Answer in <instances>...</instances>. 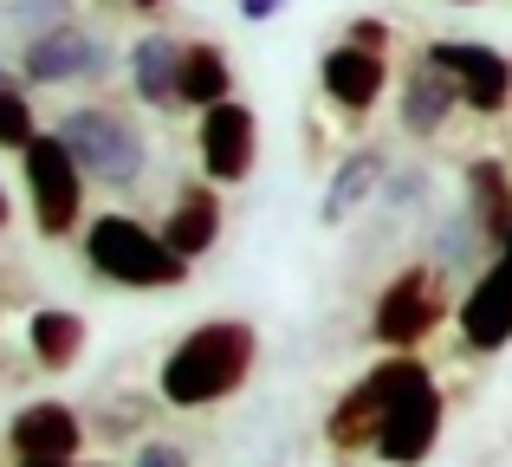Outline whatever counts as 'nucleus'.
Returning a JSON list of instances; mask_svg holds the SVG:
<instances>
[{"instance_id":"f257e3e1","label":"nucleus","mask_w":512,"mask_h":467,"mask_svg":"<svg viewBox=\"0 0 512 467\" xmlns=\"http://www.w3.org/2000/svg\"><path fill=\"white\" fill-rule=\"evenodd\" d=\"M253 364H260V331L247 318H208L163 357L156 390L169 409H214L234 390H247Z\"/></svg>"},{"instance_id":"f03ea898","label":"nucleus","mask_w":512,"mask_h":467,"mask_svg":"<svg viewBox=\"0 0 512 467\" xmlns=\"http://www.w3.org/2000/svg\"><path fill=\"white\" fill-rule=\"evenodd\" d=\"M78 240H85V266L91 273H98L104 286H124V292H175L188 273H195V260H182V253L163 240V228L124 215V208L91 215Z\"/></svg>"},{"instance_id":"7ed1b4c3","label":"nucleus","mask_w":512,"mask_h":467,"mask_svg":"<svg viewBox=\"0 0 512 467\" xmlns=\"http://www.w3.org/2000/svg\"><path fill=\"white\" fill-rule=\"evenodd\" d=\"M59 137L72 143L85 176L104 182V189H117V195L150 176V137H143V124L130 111H117V104H72V111L59 117Z\"/></svg>"},{"instance_id":"20e7f679","label":"nucleus","mask_w":512,"mask_h":467,"mask_svg":"<svg viewBox=\"0 0 512 467\" xmlns=\"http://www.w3.org/2000/svg\"><path fill=\"white\" fill-rule=\"evenodd\" d=\"M435 370L422 364L415 351H389L383 364H370L357 383L331 403V416H325V442L338 448V455H370L376 448V435H383V422H389V409L402 403V396L415 390V383H428Z\"/></svg>"},{"instance_id":"39448f33","label":"nucleus","mask_w":512,"mask_h":467,"mask_svg":"<svg viewBox=\"0 0 512 467\" xmlns=\"http://www.w3.org/2000/svg\"><path fill=\"white\" fill-rule=\"evenodd\" d=\"M26 169V202H33V228L39 240H72L85 234V163L72 156V143L59 130H39L33 143L20 150Z\"/></svg>"},{"instance_id":"423d86ee","label":"nucleus","mask_w":512,"mask_h":467,"mask_svg":"<svg viewBox=\"0 0 512 467\" xmlns=\"http://www.w3.org/2000/svg\"><path fill=\"white\" fill-rule=\"evenodd\" d=\"M448 312L454 305H448V292H441V266L435 260H409L383 292H376L370 344H383V351H422Z\"/></svg>"},{"instance_id":"0eeeda50","label":"nucleus","mask_w":512,"mask_h":467,"mask_svg":"<svg viewBox=\"0 0 512 467\" xmlns=\"http://www.w3.org/2000/svg\"><path fill=\"white\" fill-rule=\"evenodd\" d=\"M111 65H117L111 46L78 20H59V26H46V33H33L20 46V78L33 91H46V85H98V78H111Z\"/></svg>"},{"instance_id":"6e6552de","label":"nucleus","mask_w":512,"mask_h":467,"mask_svg":"<svg viewBox=\"0 0 512 467\" xmlns=\"http://www.w3.org/2000/svg\"><path fill=\"white\" fill-rule=\"evenodd\" d=\"M253 156H260V117H253V104L221 98L208 111H195V163L208 182H221V189L247 182Z\"/></svg>"},{"instance_id":"1a4fd4ad","label":"nucleus","mask_w":512,"mask_h":467,"mask_svg":"<svg viewBox=\"0 0 512 467\" xmlns=\"http://www.w3.org/2000/svg\"><path fill=\"white\" fill-rule=\"evenodd\" d=\"M441 429H448V396H441V383L428 377L389 409V422H383V435H376L370 455L383 467H422L441 448Z\"/></svg>"},{"instance_id":"9d476101","label":"nucleus","mask_w":512,"mask_h":467,"mask_svg":"<svg viewBox=\"0 0 512 467\" xmlns=\"http://www.w3.org/2000/svg\"><path fill=\"white\" fill-rule=\"evenodd\" d=\"M454 331H461L467 351L493 357L512 344V253H493L487 266H480V279L461 292V305H454Z\"/></svg>"},{"instance_id":"9b49d317","label":"nucleus","mask_w":512,"mask_h":467,"mask_svg":"<svg viewBox=\"0 0 512 467\" xmlns=\"http://www.w3.org/2000/svg\"><path fill=\"white\" fill-rule=\"evenodd\" d=\"M422 52L461 78V98L474 117H500L512 104V59L500 46H487V39H428Z\"/></svg>"},{"instance_id":"f8f14e48","label":"nucleus","mask_w":512,"mask_h":467,"mask_svg":"<svg viewBox=\"0 0 512 467\" xmlns=\"http://www.w3.org/2000/svg\"><path fill=\"white\" fill-rule=\"evenodd\" d=\"M318 85H325V98L338 104L344 117H370L389 91V52L338 39V46H325V59H318Z\"/></svg>"},{"instance_id":"ddd939ff","label":"nucleus","mask_w":512,"mask_h":467,"mask_svg":"<svg viewBox=\"0 0 512 467\" xmlns=\"http://www.w3.org/2000/svg\"><path fill=\"white\" fill-rule=\"evenodd\" d=\"M467 111V98H461V78L448 72V65H435L422 52L415 59V72L402 78V104H396V124H402V137H415V143H435L441 130L454 124V117Z\"/></svg>"},{"instance_id":"4468645a","label":"nucleus","mask_w":512,"mask_h":467,"mask_svg":"<svg viewBox=\"0 0 512 467\" xmlns=\"http://www.w3.org/2000/svg\"><path fill=\"white\" fill-rule=\"evenodd\" d=\"M7 455L13 461H78L85 455V422H78L72 403L39 396V403H26L7 422Z\"/></svg>"},{"instance_id":"2eb2a0df","label":"nucleus","mask_w":512,"mask_h":467,"mask_svg":"<svg viewBox=\"0 0 512 467\" xmlns=\"http://www.w3.org/2000/svg\"><path fill=\"white\" fill-rule=\"evenodd\" d=\"M182 52H188V39H175V33H143L137 46L124 52L130 91H137L150 111H182Z\"/></svg>"},{"instance_id":"dca6fc26","label":"nucleus","mask_w":512,"mask_h":467,"mask_svg":"<svg viewBox=\"0 0 512 467\" xmlns=\"http://www.w3.org/2000/svg\"><path fill=\"white\" fill-rule=\"evenodd\" d=\"M163 240L182 260H201V253H214V240H221V182L195 176L175 189L169 215H163Z\"/></svg>"},{"instance_id":"f3484780","label":"nucleus","mask_w":512,"mask_h":467,"mask_svg":"<svg viewBox=\"0 0 512 467\" xmlns=\"http://www.w3.org/2000/svg\"><path fill=\"white\" fill-rule=\"evenodd\" d=\"M383 182H389L383 150H344L338 169H331V182H325V195H318V221H325V228H344L357 208H370L376 195H383Z\"/></svg>"},{"instance_id":"a211bd4d","label":"nucleus","mask_w":512,"mask_h":467,"mask_svg":"<svg viewBox=\"0 0 512 467\" xmlns=\"http://www.w3.org/2000/svg\"><path fill=\"white\" fill-rule=\"evenodd\" d=\"M467 215L480 221L487 247L500 253L512 234V169L500 156H467Z\"/></svg>"},{"instance_id":"6ab92c4d","label":"nucleus","mask_w":512,"mask_h":467,"mask_svg":"<svg viewBox=\"0 0 512 467\" xmlns=\"http://www.w3.org/2000/svg\"><path fill=\"white\" fill-rule=\"evenodd\" d=\"M85 344H91V325L78 312H65V305H39L26 318V351H33L39 370H78Z\"/></svg>"},{"instance_id":"aec40b11","label":"nucleus","mask_w":512,"mask_h":467,"mask_svg":"<svg viewBox=\"0 0 512 467\" xmlns=\"http://www.w3.org/2000/svg\"><path fill=\"white\" fill-rule=\"evenodd\" d=\"M234 98V65H227L221 39H188L182 52V111H208V104Z\"/></svg>"},{"instance_id":"412c9836","label":"nucleus","mask_w":512,"mask_h":467,"mask_svg":"<svg viewBox=\"0 0 512 467\" xmlns=\"http://www.w3.org/2000/svg\"><path fill=\"white\" fill-rule=\"evenodd\" d=\"M33 137H39L33 85H26V78H7V85H0V150H7V156H20Z\"/></svg>"},{"instance_id":"4be33fe9","label":"nucleus","mask_w":512,"mask_h":467,"mask_svg":"<svg viewBox=\"0 0 512 467\" xmlns=\"http://www.w3.org/2000/svg\"><path fill=\"white\" fill-rule=\"evenodd\" d=\"M428 189H435L428 163H402V169H389V182H383V195H376V208H383V215H409L415 202H428Z\"/></svg>"},{"instance_id":"5701e85b","label":"nucleus","mask_w":512,"mask_h":467,"mask_svg":"<svg viewBox=\"0 0 512 467\" xmlns=\"http://www.w3.org/2000/svg\"><path fill=\"white\" fill-rule=\"evenodd\" d=\"M7 20L20 26L26 39H33V33H46V26L72 20V13H65V0H13V7H7Z\"/></svg>"},{"instance_id":"b1692460","label":"nucleus","mask_w":512,"mask_h":467,"mask_svg":"<svg viewBox=\"0 0 512 467\" xmlns=\"http://www.w3.org/2000/svg\"><path fill=\"white\" fill-rule=\"evenodd\" d=\"M344 39H357V46H370V52H389V46H396V26L376 20V13H357V20L344 26Z\"/></svg>"},{"instance_id":"393cba45","label":"nucleus","mask_w":512,"mask_h":467,"mask_svg":"<svg viewBox=\"0 0 512 467\" xmlns=\"http://www.w3.org/2000/svg\"><path fill=\"white\" fill-rule=\"evenodd\" d=\"M130 467H188V448L182 442H143Z\"/></svg>"},{"instance_id":"a878e982","label":"nucleus","mask_w":512,"mask_h":467,"mask_svg":"<svg viewBox=\"0 0 512 467\" xmlns=\"http://www.w3.org/2000/svg\"><path fill=\"white\" fill-rule=\"evenodd\" d=\"M234 7H240V20H253V26H260V20H279V13H286L292 0H234Z\"/></svg>"},{"instance_id":"bb28decb","label":"nucleus","mask_w":512,"mask_h":467,"mask_svg":"<svg viewBox=\"0 0 512 467\" xmlns=\"http://www.w3.org/2000/svg\"><path fill=\"white\" fill-rule=\"evenodd\" d=\"M124 7H130V13H163L169 0H124Z\"/></svg>"},{"instance_id":"cd10ccee","label":"nucleus","mask_w":512,"mask_h":467,"mask_svg":"<svg viewBox=\"0 0 512 467\" xmlns=\"http://www.w3.org/2000/svg\"><path fill=\"white\" fill-rule=\"evenodd\" d=\"M13 228V202H7V189H0V234Z\"/></svg>"},{"instance_id":"c85d7f7f","label":"nucleus","mask_w":512,"mask_h":467,"mask_svg":"<svg viewBox=\"0 0 512 467\" xmlns=\"http://www.w3.org/2000/svg\"><path fill=\"white\" fill-rule=\"evenodd\" d=\"M448 7H480V0H448Z\"/></svg>"},{"instance_id":"c756f323","label":"nucleus","mask_w":512,"mask_h":467,"mask_svg":"<svg viewBox=\"0 0 512 467\" xmlns=\"http://www.w3.org/2000/svg\"><path fill=\"white\" fill-rule=\"evenodd\" d=\"M7 78H13V72H7V65H0V85H7Z\"/></svg>"},{"instance_id":"7c9ffc66","label":"nucleus","mask_w":512,"mask_h":467,"mask_svg":"<svg viewBox=\"0 0 512 467\" xmlns=\"http://www.w3.org/2000/svg\"><path fill=\"white\" fill-rule=\"evenodd\" d=\"M72 467H98V461H72Z\"/></svg>"},{"instance_id":"2f4dec72","label":"nucleus","mask_w":512,"mask_h":467,"mask_svg":"<svg viewBox=\"0 0 512 467\" xmlns=\"http://www.w3.org/2000/svg\"><path fill=\"white\" fill-rule=\"evenodd\" d=\"M500 253H512V234H506V247H500Z\"/></svg>"}]
</instances>
